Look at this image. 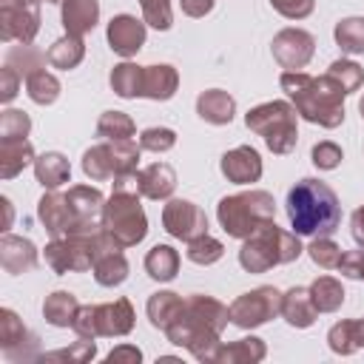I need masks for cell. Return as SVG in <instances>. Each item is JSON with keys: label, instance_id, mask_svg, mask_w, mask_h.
<instances>
[{"label": "cell", "instance_id": "obj_3", "mask_svg": "<svg viewBox=\"0 0 364 364\" xmlns=\"http://www.w3.org/2000/svg\"><path fill=\"white\" fill-rule=\"evenodd\" d=\"M287 219L299 236H333L341 225V205L336 191L313 176L299 179L284 199Z\"/></svg>", "mask_w": 364, "mask_h": 364}, {"label": "cell", "instance_id": "obj_44", "mask_svg": "<svg viewBox=\"0 0 364 364\" xmlns=\"http://www.w3.org/2000/svg\"><path fill=\"white\" fill-rule=\"evenodd\" d=\"M31 117L20 108L0 111V139H28Z\"/></svg>", "mask_w": 364, "mask_h": 364}, {"label": "cell", "instance_id": "obj_36", "mask_svg": "<svg viewBox=\"0 0 364 364\" xmlns=\"http://www.w3.org/2000/svg\"><path fill=\"white\" fill-rule=\"evenodd\" d=\"M60 91H63L60 80H57L51 71H46V68H40V71H34V74L26 77V94H28V100L37 102V105H51V102H57Z\"/></svg>", "mask_w": 364, "mask_h": 364}, {"label": "cell", "instance_id": "obj_50", "mask_svg": "<svg viewBox=\"0 0 364 364\" xmlns=\"http://www.w3.org/2000/svg\"><path fill=\"white\" fill-rule=\"evenodd\" d=\"M336 270H341V276H347V279L364 282V250H347V253H341V262H338Z\"/></svg>", "mask_w": 364, "mask_h": 364}, {"label": "cell", "instance_id": "obj_11", "mask_svg": "<svg viewBox=\"0 0 364 364\" xmlns=\"http://www.w3.org/2000/svg\"><path fill=\"white\" fill-rule=\"evenodd\" d=\"M40 31V3L34 0H6L0 3V40L3 43H31Z\"/></svg>", "mask_w": 364, "mask_h": 364}, {"label": "cell", "instance_id": "obj_51", "mask_svg": "<svg viewBox=\"0 0 364 364\" xmlns=\"http://www.w3.org/2000/svg\"><path fill=\"white\" fill-rule=\"evenodd\" d=\"M105 361H108V364H139V361H142V353H139V347H134V344H119V347H114V350L105 355Z\"/></svg>", "mask_w": 364, "mask_h": 364}, {"label": "cell", "instance_id": "obj_28", "mask_svg": "<svg viewBox=\"0 0 364 364\" xmlns=\"http://www.w3.org/2000/svg\"><path fill=\"white\" fill-rule=\"evenodd\" d=\"M34 176L46 191H57L71 179V165L60 151H46L34 159Z\"/></svg>", "mask_w": 364, "mask_h": 364}, {"label": "cell", "instance_id": "obj_34", "mask_svg": "<svg viewBox=\"0 0 364 364\" xmlns=\"http://www.w3.org/2000/svg\"><path fill=\"white\" fill-rule=\"evenodd\" d=\"M145 273L154 282H173L179 273V253L171 245H154L145 253Z\"/></svg>", "mask_w": 364, "mask_h": 364}, {"label": "cell", "instance_id": "obj_46", "mask_svg": "<svg viewBox=\"0 0 364 364\" xmlns=\"http://www.w3.org/2000/svg\"><path fill=\"white\" fill-rule=\"evenodd\" d=\"M142 9V20L156 28V31H168L173 23V11H171V0H139Z\"/></svg>", "mask_w": 364, "mask_h": 364}, {"label": "cell", "instance_id": "obj_13", "mask_svg": "<svg viewBox=\"0 0 364 364\" xmlns=\"http://www.w3.org/2000/svg\"><path fill=\"white\" fill-rule=\"evenodd\" d=\"M270 51L284 71H301L316 54V37L304 28H282L273 37Z\"/></svg>", "mask_w": 364, "mask_h": 364}, {"label": "cell", "instance_id": "obj_30", "mask_svg": "<svg viewBox=\"0 0 364 364\" xmlns=\"http://www.w3.org/2000/svg\"><path fill=\"white\" fill-rule=\"evenodd\" d=\"M142 77H145V65H136L131 60H122L119 65L111 68V91L122 100H136L142 97Z\"/></svg>", "mask_w": 364, "mask_h": 364}, {"label": "cell", "instance_id": "obj_19", "mask_svg": "<svg viewBox=\"0 0 364 364\" xmlns=\"http://www.w3.org/2000/svg\"><path fill=\"white\" fill-rule=\"evenodd\" d=\"M134 307L128 299H114L105 304H94V333L114 338V336H128L134 330Z\"/></svg>", "mask_w": 364, "mask_h": 364}, {"label": "cell", "instance_id": "obj_26", "mask_svg": "<svg viewBox=\"0 0 364 364\" xmlns=\"http://www.w3.org/2000/svg\"><path fill=\"white\" fill-rule=\"evenodd\" d=\"M182 307H185V299L179 293H173V290H156V293L148 296L145 313H148L151 327H156V330L165 333L173 324V318L182 313Z\"/></svg>", "mask_w": 364, "mask_h": 364}, {"label": "cell", "instance_id": "obj_8", "mask_svg": "<svg viewBox=\"0 0 364 364\" xmlns=\"http://www.w3.org/2000/svg\"><path fill=\"white\" fill-rule=\"evenodd\" d=\"M142 148L134 139H102L82 154V173L91 182H108L119 173H131L139 165Z\"/></svg>", "mask_w": 364, "mask_h": 364}, {"label": "cell", "instance_id": "obj_31", "mask_svg": "<svg viewBox=\"0 0 364 364\" xmlns=\"http://www.w3.org/2000/svg\"><path fill=\"white\" fill-rule=\"evenodd\" d=\"M77 310H80V301H77V296L68 293V290H54V293L46 296V301H43V318H46L51 327H71Z\"/></svg>", "mask_w": 364, "mask_h": 364}, {"label": "cell", "instance_id": "obj_5", "mask_svg": "<svg viewBox=\"0 0 364 364\" xmlns=\"http://www.w3.org/2000/svg\"><path fill=\"white\" fill-rule=\"evenodd\" d=\"M216 219L219 228L233 236V239H247L256 228H262L264 222L276 219V199L267 191L250 188L242 193H230L222 196L216 205Z\"/></svg>", "mask_w": 364, "mask_h": 364}, {"label": "cell", "instance_id": "obj_45", "mask_svg": "<svg viewBox=\"0 0 364 364\" xmlns=\"http://www.w3.org/2000/svg\"><path fill=\"white\" fill-rule=\"evenodd\" d=\"M176 145V131L173 128H165V125H154V128H145L139 134V148L142 151H151V154H165Z\"/></svg>", "mask_w": 364, "mask_h": 364}, {"label": "cell", "instance_id": "obj_9", "mask_svg": "<svg viewBox=\"0 0 364 364\" xmlns=\"http://www.w3.org/2000/svg\"><path fill=\"white\" fill-rule=\"evenodd\" d=\"M102 236H105V228L100 233H68V236H57L43 250L46 264L57 276H63V273H85L94 264V256H97V247H100Z\"/></svg>", "mask_w": 364, "mask_h": 364}, {"label": "cell", "instance_id": "obj_24", "mask_svg": "<svg viewBox=\"0 0 364 364\" xmlns=\"http://www.w3.org/2000/svg\"><path fill=\"white\" fill-rule=\"evenodd\" d=\"M282 318L296 330H307L316 324L318 310L307 287H290L287 293H282Z\"/></svg>", "mask_w": 364, "mask_h": 364}, {"label": "cell", "instance_id": "obj_48", "mask_svg": "<svg viewBox=\"0 0 364 364\" xmlns=\"http://www.w3.org/2000/svg\"><path fill=\"white\" fill-rule=\"evenodd\" d=\"M270 6H273V11H279L287 20H304L313 14L316 0H270Z\"/></svg>", "mask_w": 364, "mask_h": 364}, {"label": "cell", "instance_id": "obj_32", "mask_svg": "<svg viewBox=\"0 0 364 364\" xmlns=\"http://www.w3.org/2000/svg\"><path fill=\"white\" fill-rule=\"evenodd\" d=\"M264 355H267L264 341L256 338V336H245V338H239V341L222 344L216 361H219V364H259Z\"/></svg>", "mask_w": 364, "mask_h": 364}, {"label": "cell", "instance_id": "obj_10", "mask_svg": "<svg viewBox=\"0 0 364 364\" xmlns=\"http://www.w3.org/2000/svg\"><path fill=\"white\" fill-rule=\"evenodd\" d=\"M228 310H230V324H236L239 330L262 327L270 318L282 316V290H276L273 284H262L233 299Z\"/></svg>", "mask_w": 364, "mask_h": 364}, {"label": "cell", "instance_id": "obj_18", "mask_svg": "<svg viewBox=\"0 0 364 364\" xmlns=\"http://www.w3.org/2000/svg\"><path fill=\"white\" fill-rule=\"evenodd\" d=\"M37 219L51 233V239L68 236L74 230V225H77V219L71 213V205H68L65 193H60V191H46L40 196V202H37Z\"/></svg>", "mask_w": 364, "mask_h": 364}, {"label": "cell", "instance_id": "obj_14", "mask_svg": "<svg viewBox=\"0 0 364 364\" xmlns=\"http://www.w3.org/2000/svg\"><path fill=\"white\" fill-rule=\"evenodd\" d=\"M0 350H3V355L9 361H17V364L40 358L37 355V336L9 307L0 310Z\"/></svg>", "mask_w": 364, "mask_h": 364}, {"label": "cell", "instance_id": "obj_56", "mask_svg": "<svg viewBox=\"0 0 364 364\" xmlns=\"http://www.w3.org/2000/svg\"><path fill=\"white\" fill-rule=\"evenodd\" d=\"M358 111H361V119H364V97H361V102H358Z\"/></svg>", "mask_w": 364, "mask_h": 364}, {"label": "cell", "instance_id": "obj_42", "mask_svg": "<svg viewBox=\"0 0 364 364\" xmlns=\"http://www.w3.org/2000/svg\"><path fill=\"white\" fill-rule=\"evenodd\" d=\"M313 259V264H318L321 270H336L341 262V247L330 239V236H313V242L304 247Z\"/></svg>", "mask_w": 364, "mask_h": 364}, {"label": "cell", "instance_id": "obj_40", "mask_svg": "<svg viewBox=\"0 0 364 364\" xmlns=\"http://www.w3.org/2000/svg\"><path fill=\"white\" fill-rule=\"evenodd\" d=\"M43 60L48 63V57H46L43 51H37L31 43H20L17 48H11V51L6 54V63H9L11 68H17L23 77L40 71V68H43Z\"/></svg>", "mask_w": 364, "mask_h": 364}, {"label": "cell", "instance_id": "obj_39", "mask_svg": "<svg viewBox=\"0 0 364 364\" xmlns=\"http://www.w3.org/2000/svg\"><path fill=\"white\" fill-rule=\"evenodd\" d=\"M185 256H188L193 264L208 267V264H213V262H219V259L225 256V245H222L219 239H213L210 233H205V236H199V239L188 242Z\"/></svg>", "mask_w": 364, "mask_h": 364}, {"label": "cell", "instance_id": "obj_37", "mask_svg": "<svg viewBox=\"0 0 364 364\" xmlns=\"http://www.w3.org/2000/svg\"><path fill=\"white\" fill-rule=\"evenodd\" d=\"M336 46L344 54H364V17H344L333 28Z\"/></svg>", "mask_w": 364, "mask_h": 364}, {"label": "cell", "instance_id": "obj_17", "mask_svg": "<svg viewBox=\"0 0 364 364\" xmlns=\"http://www.w3.org/2000/svg\"><path fill=\"white\" fill-rule=\"evenodd\" d=\"M122 250H125V247L117 245L108 233L102 236V242H100V247H97V256H94V264H91L97 284H102V287H117V284H122V282L128 279V259H125Z\"/></svg>", "mask_w": 364, "mask_h": 364}, {"label": "cell", "instance_id": "obj_15", "mask_svg": "<svg viewBox=\"0 0 364 364\" xmlns=\"http://www.w3.org/2000/svg\"><path fill=\"white\" fill-rule=\"evenodd\" d=\"M145 20H136L134 14H117V17H111V23H108V28H105V40H108V46H111V51L114 54H119V57H125V60H131L142 46H145Z\"/></svg>", "mask_w": 364, "mask_h": 364}, {"label": "cell", "instance_id": "obj_21", "mask_svg": "<svg viewBox=\"0 0 364 364\" xmlns=\"http://www.w3.org/2000/svg\"><path fill=\"white\" fill-rule=\"evenodd\" d=\"M136 182H139V196L154 199V202L171 199L176 188V171L168 162H151L136 171Z\"/></svg>", "mask_w": 364, "mask_h": 364}, {"label": "cell", "instance_id": "obj_2", "mask_svg": "<svg viewBox=\"0 0 364 364\" xmlns=\"http://www.w3.org/2000/svg\"><path fill=\"white\" fill-rule=\"evenodd\" d=\"M279 85L301 119L321 125V128H338L344 122L347 91L330 74L313 77L304 71H282Z\"/></svg>", "mask_w": 364, "mask_h": 364}, {"label": "cell", "instance_id": "obj_29", "mask_svg": "<svg viewBox=\"0 0 364 364\" xmlns=\"http://www.w3.org/2000/svg\"><path fill=\"white\" fill-rule=\"evenodd\" d=\"M327 344L336 355H353L364 347V318H344L336 321L327 333Z\"/></svg>", "mask_w": 364, "mask_h": 364}, {"label": "cell", "instance_id": "obj_35", "mask_svg": "<svg viewBox=\"0 0 364 364\" xmlns=\"http://www.w3.org/2000/svg\"><path fill=\"white\" fill-rule=\"evenodd\" d=\"M307 290H310V299L318 313H336L344 304V287L333 276H318Z\"/></svg>", "mask_w": 364, "mask_h": 364}, {"label": "cell", "instance_id": "obj_47", "mask_svg": "<svg viewBox=\"0 0 364 364\" xmlns=\"http://www.w3.org/2000/svg\"><path fill=\"white\" fill-rule=\"evenodd\" d=\"M310 159H313V165H316L318 171H336V168L341 165V159H344V151H341L336 142L324 139V142H316V145H313Z\"/></svg>", "mask_w": 364, "mask_h": 364}, {"label": "cell", "instance_id": "obj_22", "mask_svg": "<svg viewBox=\"0 0 364 364\" xmlns=\"http://www.w3.org/2000/svg\"><path fill=\"white\" fill-rule=\"evenodd\" d=\"M60 20H63L65 34L85 37L100 23V0H63Z\"/></svg>", "mask_w": 364, "mask_h": 364}, {"label": "cell", "instance_id": "obj_4", "mask_svg": "<svg viewBox=\"0 0 364 364\" xmlns=\"http://www.w3.org/2000/svg\"><path fill=\"white\" fill-rule=\"evenodd\" d=\"M301 253H304V247L299 242V233L282 230L276 225V219H270L262 228H256L247 239H242L239 264L247 273H267L270 267L296 262Z\"/></svg>", "mask_w": 364, "mask_h": 364}, {"label": "cell", "instance_id": "obj_49", "mask_svg": "<svg viewBox=\"0 0 364 364\" xmlns=\"http://www.w3.org/2000/svg\"><path fill=\"white\" fill-rule=\"evenodd\" d=\"M20 71L17 68H11L9 63L0 68V102H11L14 97H17V91H20Z\"/></svg>", "mask_w": 364, "mask_h": 364}, {"label": "cell", "instance_id": "obj_1", "mask_svg": "<svg viewBox=\"0 0 364 364\" xmlns=\"http://www.w3.org/2000/svg\"><path fill=\"white\" fill-rule=\"evenodd\" d=\"M230 321V310L205 293H193L185 299L182 313L173 318V324L165 330L168 341L176 347H185L196 361H216L222 350V330Z\"/></svg>", "mask_w": 364, "mask_h": 364}, {"label": "cell", "instance_id": "obj_43", "mask_svg": "<svg viewBox=\"0 0 364 364\" xmlns=\"http://www.w3.org/2000/svg\"><path fill=\"white\" fill-rule=\"evenodd\" d=\"M327 74H330L347 94L358 91V88L364 85V68H361L358 63H353V60H336V63H330Z\"/></svg>", "mask_w": 364, "mask_h": 364}, {"label": "cell", "instance_id": "obj_16", "mask_svg": "<svg viewBox=\"0 0 364 364\" xmlns=\"http://www.w3.org/2000/svg\"><path fill=\"white\" fill-rule=\"evenodd\" d=\"M219 171H222V176H225L228 182H233V185H250V182H259V179H262L264 165H262V156H259L256 148H250V145H236V148H230L228 154H222Z\"/></svg>", "mask_w": 364, "mask_h": 364}, {"label": "cell", "instance_id": "obj_7", "mask_svg": "<svg viewBox=\"0 0 364 364\" xmlns=\"http://www.w3.org/2000/svg\"><path fill=\"white\" fill-rule=\"evenodd\" d=\"M102 228L122 247L139 245L145 239V233H148V216H145V210L139 205V191L114 188L111 196L105 199Z\"/></svg>", "mask_w": 364, "mask_h": 364}, {"label": "cell", "instance_id": "obj_55", "mask_svg": "<svg viewBox=\"0 0 364 364\" xmlns=\"http://www.w3.org/2000/svg\"><path fill=\"white\" fill-rule=\"evenodd\" d=\"M0 3H6V0H0ZM34 3H63V0H34Z\"/></svg>", "mask_w": 364, "mask_h": 364}, {"label": "cell", "instance_id": "obj_12", "mask_svg": "<svg viewBox=\"0 0 364 364\" xmlns=\"http://www.w3.org/2000/svg\"><path fill=\"white\" fill-rule=\"evenodd\" d=\"M162 228L182 242H193L208 233L205 210L191 199H168L162 208Z\"/></svg>", "mask_w": 364, "mask_h": 364}, {"label": "cell", "instance_id": "obj_41", "mask_svg": "<svg viewBox=\"0 0 364 364\" xmlns=\"http://www.w3.org/2000/svg\"><path fill=\"white\" fill-rule=\"evenodd\" d=\"M97 355V344L94 338H77L71 347H63V350H54V353H46L40 355V361H68V364H88L91 358Z\"/></svg>", "mask_w": 364, "mask_h": 364}, {"label": "cell", "instance_id": "obj_25", "mask_svg": "<svg viewBox=\"0 0 364 364\" xmlns=\"http://www.w3.org/2000/svg\"><path fill=\"white\" fill-rule=\"evenodd\" d=\"M179 88V74L173 65L159 63V65H145V77H142V97L154 100V102H165L176 94Z\"/></svg>", "mask_w": 364, "mask_h": 364}, {"label": "cell", "instance_id": "obj_53", "mask_svg": "<svg viewBox=\"0 0 364 364\" xmlns=\"http://www.w3.org/2000/svg\"><path fill=\"white\" fill-rule=\"evenodd\" d=\"M350 233H353L355 245L364 247V205L353 210V216H350Z\"/></svg>", "mask_w": 364, "mask_h": 364}, {"label": "cell", "instance_id": "obj_23", "mask_svg": "<svg viewBox=\"0 0 364 364\" xmlns=\"http://www.w3.org/2000/svg\"><path fill=\"white\" fill-rule=\"evenodd\" d=\"M196 114L208 125H230L236 117V100L222 88H208L196 97Z\"/></svg>", "mask_w": 364, "mask_h": 364}, {"label": "cell", "instance_id": "obj_27", "mask_svg": "<svg viewBox=\"0 0 364 364\" xmlns=\"http://www.w3.org/2000/svg\"><path fill=\"white\" fill-rule=\"evenodd\" d=\"M34 148L28 139H0V176L14 179L23 168L34 165Z\"/></svg>", "mask_w": 364, "mask_h": 364}, {"label": "cell", "instance_id": "obj_20", "mask_svg": "<svg viewBox=\"0 0 364 364\" xmlns=\"http://www.w3.org/2000/svg\"><path fill=\"white\" fill-rule=\"evenodd\" d=\"M37 247L31 239H23V236H11V233H3L0 236V264L9 276H20V273H28L37 267Z\"/></svg>", "mask_w": 364, "mask_h": 364}, {"label": "cell", "instance_id": "obj_38", "mask_svg": "<svg viewBox=\"0 0 364 364\" xmlns=\"http://www.w3.org/2000/svg\"><path fill=\"white\" fill-rule=\"evenodd\" d=\"M136 125L125 111H102L97 119V136L102 139H134Z\"/></svg>", "mask_w": 364, "mask_h": 364}, {"label": "cell", "instance_id": "obj_52", "mask_svg": "<svg viewBox=\"0 0 364 364\" xmlns=\"http://www.w3.org/2000/svg\"><path fill=\"white\" fill-rule=\"evenodd\" d=\"M179 6L188 17H205L216 6V0H179Z\"/></svg>", "mask_w": 364, "mask_h": 364}, {"label": "cell", "instance_id": "obj_33", "mask_svg": "<svg viewBox=\"0 0 364 364\" xmlns=\"http://www.w3.org/2000/svg\"><path fill=\"white\" fill-rule=\"evenodd\" d=\"M46 57H48V65H51V68L71 71V68H77V65L82 63V57H85V43H82V37L65 34V37H60V40L51 43V48L46 51Z\"/></svg>", "mask_w": 364, "mask_h": 364}, {"label": "cell", "instance_id": "obj_54", "mask_svg": "<svg viewBox=\"0 0 364 364\" xmlns=\"http://www.w3.org/2000/svg\"><path fill=\"white\" fill-rule=\"evenodd\" d=\"M0 208H3V233H9V228H11V222H14L11 199H9V196H0Z\"/></svg>", "mask_w": 364, "mask_h": 364}, {"label": "cell", "instance_id": "obj_6", "mask_svg": "<svg viewBox=\"0 0 364 364\" xmlns=\"http://www.w3.org/2000/svg\"><path fill=\"white\" fill-rule=\"evenodd\" d=\"M245 125L253 134H259L267 151H273L276 156L290 154L299 142V114L293 102H284V100H270L250 108L245 114Z\"/></svg>", "mask_w": 364, "mask_h": 364}]
</instances>
